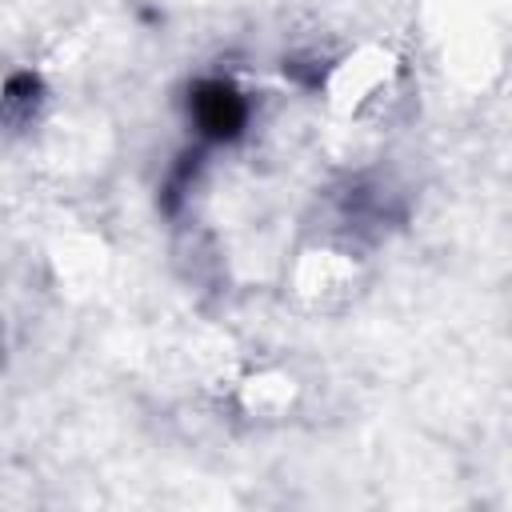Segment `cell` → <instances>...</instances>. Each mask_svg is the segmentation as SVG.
<instances>
[{"label":"cell","instance_id":"6da1fadb","mask_svg":"<svg viewBox=\"0 0 512 512\" xmlns=\"http://www.w3.org/2000/svg\"><path fill=\"white\" fill-rule=\"evenodd\" d=\"M188 120H192V128H196L200 140H208V144H232L248 128L252 104L228 80H200L188 92Z\"/></svg>","mask_w":512,"mask_h":512}]
</instances>
